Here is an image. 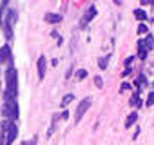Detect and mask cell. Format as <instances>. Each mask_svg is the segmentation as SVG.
Masks as SVG:
<instances>
[{
	"label": "cell",
	"instance_id": "3",
	"mask_svg": "<svg viewBox=\"0 0 154 145\" xmlns=\"http://www.w3.org/2000/svg\"><path fill=\"white\" fill-rule=\"evenodd\" d=\"M2 114L8 120H18V103H17V100L15 102H6L4 109H2Z\"/></svg>",
	"mask_w": 154,
	"mask_h": 145
},
{
	"label": "cell",
	"instance_id": "1",
	"mask_svg": "<svg viewBox=\"0 0 154 145\" xmlns=\"http://www.w3.org/2000/svg\"><path fill=\"white\" fill-rule=\"evenodd\" d=\"M18 94V75L13 65L8 67L6 71V102H15Z\"/></svg>",
	"mask_w": 154,
	"mask_h": 145
},
{
	"label": "cell",
	"instance_id": "10",
	"mask_svg": "<svg viewBox=\"0 0 154 145\" xmlns=\"http://www.w3.org/2000/svg\"><path fill=\"white\" fill-rule=\"evenodd\" d=\"M143 44H145L147 51H150V49L154 47V36H152V35H147V38L143 40Z\"/></svg>",
	"mask_w": 154,
	"mask_h": 145
},
{
	"label": "cell",
	"instance_id": "15",
	"mask_svg": "<svg viewBox=\"0 0 154 145\" xmlns=\"http://www.w3.org/2000/svg\"><path fill=\"white\" fill-rule=\"evenodd\" d=\"M109 58H111V56H103V58H100V60H98V65H100V69H102V71H103V69H107Z\"/></svg>",
	"mask_w": 154,
	"mask_h": 145
},
{
	"label": "cell",
	"instance_id": "16",
	"mask_svg": "<svg viewBox=\"0 0 154 145\" xmlns=\"http://www.w3.org/2000/svg\"><path fill=\"white\" fill-rule=\"evenodd\" d=\"M145 105H154V91L152 93H149V96H147V102H145Z\"/></svg>",
	"mask_w": 154,
	"mask_h": 145
},
{
	"label": "cell",
	"instance_id": "14",
	"mask_svg": "<svg viewBox=\"0 0 154 145\" xmlns=\"http://www.w3.org/2000/svg\"><path fill=\"white\" fill-rule=\"evenodd\" d=\"M131 105H132V107H141V102H140V93H136V94L131 98Z\"/></svg>",
	"mask_w": 154,
	"mask_h": 145
},
{
	"label": "cell",
	"instance_id": "6",
	"mask_svg": "<svg viewBox=\"0 0 154 145\" xmlns=\"http://www.w3.org/2000/svg\"><path fill=\"white\" fill-rule=\"evenodd\" d=\"M45 67H47L45 56H40L38 62H36V69H38V76H40V80H44V76H45Z\"/></svg>",
	"mask_w": 154,
	"mask_h": 145
},
{
	"label": "cell",
	"instance_id": "9",
	"mask_svg": "<svg viewBox=\"0 0 154 145\" xmlns=\"http://www.w3.org/2000/svg\"><path fill=\"white\" fill-rule=\"evenodd\" d=\"M147 53H149V51H147L143 40H140V42H138V58H140V60H145V58H147Z\"/></svg>",
	"mask_w": 154,
	"mask_h": 145
},
{
	"label": "cell",
	"instance_id": "24",
	"mask_svg": "<svg viewBox=\"0 0 154 145\" xmlns=\"http://www.w3.org/2000/svg\"><path fill=\"white\" fill-rule=\"evenodd\" d=\"M60 118H62V120H67V118H69V113H62Z\"/></svg>",
	"mask_w": 154,
	"mask_h": 145
},
{
	"label": "cell",
	"instance_id": "11",
	"mask_svg": "<svg viewBox=\"0 0 154 145\" xmlns=\"http://www.w3.org/2000/svg\"><path fill=\"white\" fill-rule=\"evenodd\" d=\"M136 120H138V114H136V113H131V114H129V118L125 120V127L134 125V123H136Z\"/></svg>",
	"mask_w": 154,
	"mask_h": 145
},
{
	"label": "cell",
	"instance_id": "25",
	"mask_svg": "<svg viewBox=\"0 0 154 145\" xmlns=\"http://www.w3.org/2000/svg\"><path fill=\"white\" fill-rule=\"evenodd\" d=\"M0 145H4V134L0 132Z\"/></svg>",
	"mask_w": 154,
	"mask_h": 145
},
{
	"label": "cell",
	"instance_id": "23",
	"mask_svg": "<svg viewBox=\"0 0 154 145\" xmlns=\"http://www.w3.org/2000/svg\"><path fill=\"white\" fill-rule=\"evenodd\" d=\"M131 72H132V71H131V67H127V69L122 72V75H123V76H127V75H131Z\"/></svg>",
	"mask_w": 154,
	"mask_h": 145
},
{
	"label": "cell",
	"instance_id": "8",
	"mask_svg": "<svg viewBox=\"0 0 154 145\" xmlns=\"http://www.w3.org/2000/svg\"><path fill=\"white\" fill-rule=\"evenodd\" d=\"M44 20L47 24H58V22H62V15H58V13H47L44 17Z\"/></svg>",
	"mask_w": 154,
	"mask_h": 145
},
{
	"label": "cell",
	"instance_id": "4",
	"mask_svg": "<svg viewBox=\"0 0 154 145\" xmlns=\"http://www.w3.org/2000/svg\"><path fill=\"white\" fill-rule=\"evenodd\" d=\"M91 103H93V100H91V98H85V100H82V102H80L78 109H76V114H74V122H76V123H80V120L84 118V114L89 111Z\"/></svg>",
	"mask_w": 154,
	"mask_h": 145
},
{
	"label": "cell",
	"instance_id": "18",
	"mask_svg": "<svg viewBox=\"0 0 154 145\" xmlns=\"http://www.w3.org/2000/svg\"><path fill=\"white\" fill-rule=\"evenodd\" d=\"M147 31H149V27H147L145 24H140V27H138V33H140V35H145Z\"/></svg>",
	"mask_w": 154,
	"mask_h": 145
},
{
	"label": "cell",
	"instance_id": "21",
	"mask_svg": "<svg viewBox=\"0 0 154 145\" xmlns=\"http://www.w3.org/2000/svg\"><path fill=\"white\" fill-rule=\"evenodd\" d=\"M138 84H147V78H145V76H143V75H141V76H140V78H138Z\"/></svg>",
	"mask_w": 154,
	"mask_h": 145
},
{
	"label": "cell",
	"instance_id": "7",
	"mask_svg": "<svg viewBox=\"0 0 154 145\" xmlns=\"http://www.w3.org/2000/svg\"><path fill=\"white\" fill-rule=\"evenodd\" d=\"M11 58V47L6 44L4 47H0V63H4V62H8Z\"/></svg>",
	"mask_w": 154,
	"mask_h": 145
},
{
	"label": "cell",
	"instance_id": "17",
	"mask_svg": "<svg viewBox=\"0 0 154 145\" xmlns=\"http://www.w3.org/2000/svg\"><path fill=\"white\" fill-rule=\"evenodd\" d=\"M85 76H87V71H85V69H80L78 75H76V78H78V80H84Z\"/></svg>",
	"mask_w": 154,
	"mask_h": 145
},
{
	"label": "cell",
	"instance_id": "12",
	"mask_svg": "<svg viewBox=\"0 0 154 145\" xmlns=\"http://www.w3.org/2000/svg\"><path fill=\"white\" fill-rule=\"evenodd\" d=\"M72 100H74V96H72V94H65V96L62 98V102H60V105H62V107H67V105H69V103H71Z\"/></svg>",
	"mask_w": 154,
	"mask_h": 145
},
{
	"label": "cell",
	"instance_id": "13",
	"mask_svg": "<svg viewBox=\"0 0 154 145\" xmlns=\"http://www.w3.org/2000/svg\"><path fill=\"white\" fill-rule=\"evenodd\" d=\"M134 17H136L140 22L147 20V13H145V11H141V9H136V11H134Z\"/></svg>",
	"mask_w": 154,
	"mask_h": 145
},
{
	"label": "cell",
	"instance_id": "20",
	"mask_svg": "<svg viewBox=\"0 0 154 145\" xmlns=\"http://www.w3.org/2000/svg\"><path fill=\"white\" fill-rule=\"evenodd\" d=\"M35 143H36V138H31L29 141H24L22 145H35Z\"/></svg>",
	"mask_w": 154,
	"mask_h": 145
},
{
	"label": "cell",
	"instance_id": "5",
	"mask_svg": "<svg viewBox=\"0 0 154 145\" xmlns=\"http://www.w3.org/2000/svg\"><path fill=\"white\" fill-rule=\"evenodd\" d=\"M94 17H96V8H94V6H91V8H89L85 13H84L82 20H80V26H82V27H85V26H87V24H89V22H91Z\"/></svg>",
	"mask_w": 154,
	"mask_h": 145
},
{
	"label": "cell",
	"instance_id": "19",
	"mask_svg": "<svg viewBox=\"0 0 154 145\" xmlns=\"http://www.w3.org/2000/svg\"><path fill=\"white\" fill-rule=\"evenodd\" d=\"M94 84H96L98 87H102V85H103V80H102L100 76H96V78H94Z\"/></svg>",
	"mask_w": 154,
	"mask_h": 145
},
{
	"label": "cell",
	"instance_id": "2",
	"mask_svg": "<svg viewBox=\"0 0 154 145\" xmlns=\"http://www.w3.org/2000/svg\"><path fill=\"white\" fill-rule=\"evenodd\" d=\"M15 22H17V11L15 9H8V13L2 17V27H4V33H6V36L11 40L13 38V26H15Z\"/></svg>",
	"mask_w": 154,
	"mask_h": 145
},
{
	"label": "cell",
	"instance_id": "22",
	"mask_svg": "<svg viewBox=\"0 0 154 145\" xmlns=\"http://www.w3.org/2000/svg\"><path fill=\"white\" fill-rule=\"evenodd\" d=\"M132 60H134V56H129V58L125 60V65H131V63H132Z\"/></svg>",
	"mask_w": 154,
	"mask_h": 145
}]
</instances>
